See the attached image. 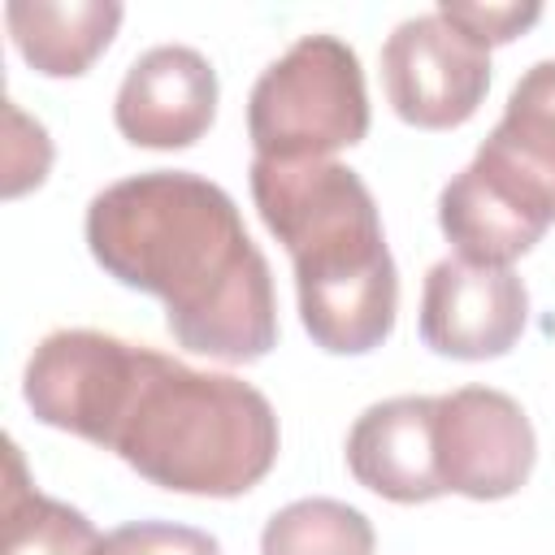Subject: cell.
<instances>
[{
    "label": "cell",
    "instance_id": "6da1fadb",
    "mask_svg": "<svg viewBox=\"0 0 555 555\" xmlns=\"http://www.w3.org/2000/svg\"><path fill=\"white\" fill-rule=\"evenodd\" d=\"M22 395L35 421L121 455L173 494L238 499L282 447L273 403L251 382L104 330L48 334L26 360Z\"/></svg>",
    "mask_w": 555,
    "mask_h": 555
},
{
    "label": "cell",
    "instance_id": "7a4b0ae2",
    "mask_svg": "<svg viewBox=\"0 0 555 555\" xmlns=\"http://www.w3.org/2000/svg\"><path fill=\"white\" fill-rule=\"evenodd\" d=\"M87 247L108 278L165 304L178 347L225 364L278 347L273 273L225 186L191 169L121 178L87 204Z\"/></svg>",
    "mask_w": 555,
    "mask_h": 555
},
{
    "label": "cell",
    "instance_id": "3957f363",
    "mask_svg": "<svg viewBox=\"0 0 555 555\" xmlns=\"http://www.w3.org/2000/svg\"><path fill=\"white\" fill-rule=\"evenodd\" d=\"M251 199L295 264L299 321L330 356L382 347L399 312V269L373 191L338 160H251Z\"/></svg>",
    "mask_w": 555,
    "mask_h": 555
},
{
    "label": "cell",
    "instance_id": "277c9868",
    "mask_svg": "<svg viewBox=\"0 0 555 555\" xmlns=\"http://www.w3.org/2000/svg\"><path fill=\"white\" fill-rule=\"evenodd\" d=\"M438 225L460 260L490 269H512L555 225V61L520 74L499 126L442 186Z\"/></svg>",
    "mask_w": 555,
    "mask_h": 555
},
{
    "label": "cell",
    "instance_id": "5b68a950",
    "mask_svg": "<svg viewBox=\"0 0 555 555\" xmlns=\"http://www.w3.org/2000/svg\"><path fill=\"white\" fill-rule=\"evenodd\" d=\"M364 134V69L338 35H299L247 95V139L260 160H334Z\"/></svg>",
    "mask_w": 555,
    "mask_h": 555
},
{
    "label": "cell",
    "instance_id": "8992f818",
    "mask_svg": "<svg viewBox=\"0 0 555 555\" xmlns=\"http://www.w3.org/2000/svg\"><path fill=\"white\" fill-rule=\"evenodd\" d=\"M382 87L399 121L416 130L464 126L490 91V48L438 9L416 13L382 43Z\"/></svg>",
    "mask_w": 555,
    "mask_h": 555
},
{
    "label": "cell",
    "instance_id": "52a82bcc",
    "mask_svg": "<svg viewBox=\"0 0 555 555\" xmlns=\"http://www.w3.org/2000/svg\"><path fill=\"white\" fill-rule=\"evenodd\" d=\"M434 460L447 494L494 503L516 494L538 460L525 408L494 386L434 395Z\"/></svg>",
    "mask_w": 555,
    "mask_h": 555
},
{
    "label": "cell",
    "instance_id": "ba28073f",
    "mask_svg": "<svg viewBox=\"0 0 555 555\" xmlns=\"http://www.w3.org/2000/svg\"><path fill=\"white\" fill-rule=\"evenodd\" d=\"M529 321V291L512 269L438 260L421 286V343L447 360H494L516 347Z\"/></svg>",
    "mask_w": 555,
    "mask_h": 555
},
{
    "label": "cell",
    "instance_id": "9c48e42d",
    "mask_svg": "<svg viewBox=\"0 0 555 555\" xmlns=\"http://www.w3.org/2000/svg\"><path fill=\"white\" fill-rule=\"evenodd\" d=\"M217 117V69L186 43H156L126 69L113 121L126 143L173 152L208 134Z\"/></svg>",
    "mask_w": 555,
    "mask_h": 555
},
{
    "label": "cell",
    "instance_id": "30bf717a",
    "mask_svg": "<svg viewBox=\"0 0 555 555\" xmlns=\"http://www.w3.org/2000/svg\"><path fill=\"white\" fill-rule=\"evenodd\" d=\"M347 468L390 503L447 494L434 460V395H395L364 408L347 434Z\"/></svg>",
    "mask_w": 555,
    "mask_h": 555
},
{
    "label": "cell",
    "instance_id": "8fae6325",
    "mask_svg": "<svg viewBox=\"0 0 555 555\" xmlns=\"http://www.w3.org/2000/svg\"><path fill=\"white\" fill-rule=\"evenodd\" d=\"M126 9L117 0H9L4 26L22 61L43 78H78L113 43Z\"/></svg>",
    "mask_w": 555,
    "mask_h": 555
},
{
    "label": "cell",
    "instance_id": "7c38bea8",
    "mask_svg": "<svg viewBox=\"0 0 555 555\" xmlns=\"http://www.w3.org/2000/svg\"><path fill=\"white\" fill-rule=\"evenodd\" d=\"M4 494H0V512H4V555H95L100 551V533L95 525L61 503L48 499L26 464H22V447L9 438L4 447Z\"/></svg>",
    "mask_w": 555,
    "mask_h": 555
},
{
    "label": "cell",
    "instance_id": "4fadbf2b",
    "mask_svg": "<svg viewBox=\"0 0 555 555\" xmlns=\"http://www.w3.org/2000/svg\"><path fill=\"white\" fill-rule=\"evenodd\" d=\"M373 546L369 516L343 499H295L260 533V555H373Z\"/></svg>",
    "mask_w": 555,
    "mask_h": 555
},
{
    "label": "cell",
    "instance_id": "5bb4252c",
    "mask_svg": "<svg viewBox=\"0 0 555 555\" xmlns=\"http://www.w3.org/2000/svg\"><path fill=\"white\" fill-rule=\"evenodd\" d=\"M95 555H221V542L191 525L134 520V525L104 533Z\"/></svg>",
    "mask_w": 555,
    "mask_h": 555
},
{
    "label": "cell",
    "instance_id": "9a60e30c",
    "mask_svg": "<svg viewBox=\"0 0 555 555\" xmlns=\"http://www.w3.org/2000/svg\"><path fill=\"white\" fill-rule=\"evenodd\" d=\"M438 13L447 22H455L464 35H473L481 48H499V43H512L516 35H525L538 17H542V4L525 0V4H468V0H442Z\"/></svg>",
    "mask_w": 555,
    "mask_h": 555
}]
</instances>
